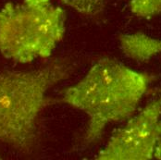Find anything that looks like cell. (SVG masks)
Returning a JSON list of instances; mask_svg holds the SVG:
<instances>
[{
	"mask_svg": "<svg viewBox=\"0 0 161 160\" xmlns=\"http://www.w3.org/2000/svg\"><path fill=\"white\" fill-rule=\"evenodd\" d=\"M153 80L148 73L103 58L79 81L66 88L62 101L88 117L83 144L96 143L108 124L130 118Z\"/></svg>",
	"mask_w": 161,
	"mask_h": 160,
	"instance_id": "6da1fadb",
	"label": "cell"
},
{
	"mask_svg": "<svg viewBox=\"0 0 161 160\" xmlns=\"http://www.w3.org/2000/svg\"><path fill=\"white\" fill-rule=\"evenodd\" d=\"M70 60L58 58L25 71L0 72V143L31 154L38 144V123L51 104L49 91L69 77Z\"/></svg>",
	"mask_w": 161,
	"mask_h": 160,
	"instance_id": "7a4b0ae2",
	"label": "cell"
},
{
	"mask_svg": "<svg viewBox=\"0 0 161 160\" xmlns=\"http://www.w3.org/2000/svg\"><path fill=\"white\" fill-rule=\"evenodd\" d=\"M66 19L53 0L5 4L0 8V54L20 64L48 58L64 38Z\"/></svg>",
	"mask_w": 161,
	"mask_h": 160,
	"instance_id": "3957f363",
	"label": "cell"
},
{
	"mask_svg": "<svg viewBox=\"0 0 161 160\" xmlns=\"http://www.w3.org/2000/svg\"><path fill=\"white\" fill-rule=\"evenodd\" d=\"M161 123V91L145 108L128 119L98 153L99 160L153 159Z\"/></svg>",
	"mask_w": 161,
	"mask_h": 160,
	"instance_id": "277c9868",
	"label": "cell"
},
{
	"mask_svg": "<svg viewBox=\"0 0 161 160\" xmlns=\"http://www.w3.org/2000/svg\"><path fill=\"white\" fill-rule=\"evenodd\" d=\"M119 41L124 55L135 61L144 62L161 55V38H155L144 32L120 35Z\"/></svg>",
	"mask_w": 161,
	"mask_h": 160,
	"instance_id": "5b68a950",
	"label": "cell"
},
{
	"mask_svg": "<svg viewBox=\"0 0 161 160\" xmlns=\"http://www.w3.org/2000/svg\"><path fill=\"white\" fill-rule=\"evenodd\" d=\"M129 8L137 17L149 19L161 14V0H129Z\"/></svg>",
	"mask_w": 161,
	"mask_h": 160,
	"instance_id": "8992f818",
	"label": "cell"
},
{
	"mask_svg": "<svg viewBox=\"0 0 161 160\" xmlns=\"http://www.w3.org/2000/svg\"><path fill=\"white\" fill-rule=\"evenodd\" d=\"M61 2L67 7L87 16L97 15L105 6V0H61Z\"/></svg>",
	"mask_w": 161,
	"mask_h": 160,
	"instance_id": "52a82bcc",
	"label": "cell"
},
{
	"mask_svg": "<svg viewBox=\"0 0 161 160\" xmlns=\"http://www.w3.org/2000/svg\"><path fill=\"white\" fill-rule=\"evenodd\" d=\"M154 158L161 160V123L160 129H159V134H158V143H157V146H156V150H155Z\"/></svg>",
	"mask_w": 161,
	"mask_h": 160,
	"instance_id": "ba28073f",
	"label": "cell"
},
{
	"mask_svg": "<svg viewBox=\"0 0 161 160\" xmlns=\"http://www.w3.org/2000/svg\"><path fill=\"white\" fill-rule=\"evenodd\" d=\"M0 158H1V157H0Z\"/></svg>",
	"mask_w": 161,
	"mask_h": 160,
	"instance_id": "9c48e42d",
	"label": "cell"
}]
</instances>
